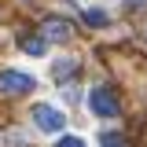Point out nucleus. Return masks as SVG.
Returning <instances> with one entry per match:
<instances>
[{"instance_id": "obj_1", "label": "nucleus", "mask_w": 147, "mask_h": 147, "mask_svg": "<svg viewBox=\"0 0 147 147\" xmlns=\"http://www.w3.org/2000/svg\"><path fill=\"white\" fill-rule=\"evenodd\" d=\"M88 107L96 118H114L118 110H121V103H118V96H114V88H107V85H96V88L88 92Z\"/></svg>"}, {"instance_id": "obj_2", "label": "nucleus", "mask_w": 147, "mask_h": 147, "mask_svg": "<svg viewBox=\"0 0 147 147\" xmlns=\"http://www.w3.org/2000/svg\"><path fill=\"white\" fill-rule=\"evenodd\" d=\"M30 88H37V77H30V74H18V70H4L0 74V92L4 96H22Z\"/></svg>"}, {"instance_id": "obj_3", "label": "nucleus", "mask_w": 147, "mask_h": 147, "mask_svg": "<svg viewBox=\"0 0 147 147\" xmlns=\"http://www.w3.org/2000/svg\"><path fill=\"white\" fill-rule=\"evenodd\" d=\"M33 121H37V129H44V132H63V125H66L63 110H55L52 103H37L33 107Z\"/></svg>"}, {"instance_id": "obj_4", "label": "nucleus", "mask_w": 147, "mask_h": 147, "mask_svg": "<svg viewBox=\"0 0 147 147\" xmlns=\"http://www.w3.org/2000/svg\"><path fill=\"white\" fill-rule=\"evenodd\" d=\"M44 37H48V40H66V37H70V26L59 22V18H48V22H44Z\"/></svg>"}, {"instance_id": "obj_5", "label": "nucleus", "mask_w": 147, "mask_h": 147, "mask_svg": "<svg viewBox=\"0 0 147 147\" xmlns=\"http://www.w3.org/2000/svg\"><path fill=\"white\" fill-rule=\"evenodd\" d=\"M18 44H22V52H26V55H44V48H48L40 33H33V37H22Z\"/></svg>"}, {"instance_id": "obj_6", "label": "nucleus", "mask_w": 147, "mask_h": 147, "mask_svg": "<svg viewBox=\"0 0 147 147\" xmlns=\"http://www.w3.org/2000/svg\"><path fill=\"white\" fill-rule=\"evenodd\" d=\"M85 22H88V26H103L107 15H103V11H85Z\"/></svg>"}, {"instance_id": "obj_7", "label": "nucleus", "mask_w": 147, "mask_h": 147, "mask_svg": "<svg viewBox=\"0 0 147 147\" xmlns=\"http://www.w3.org/2000/svg\"><path fill=\"white\" fill-rule=\"evenodd\" d=\"M55 147H85V140H81V136H63Z\"/></svg>"}, {"instance_id": "obj_8", "label": "nucleus", "mask_w": 147, "mask_h": 147, "mask_svg": "<svg viewBox=\"0 0 147 147\" xmlns=\"http://www.w3.org/2000/svg\"><path fill=\"white\" fill-rule=\"evenodd\" d=\"M74 63H55V77H63V74H70Z\"/></svg>"}, {"instance_id": "obj_9", "label": "nucleus", "mask_w": 147, "mask_h": 147, "mask_svg": "<svg viewBox=\"0 0 147 147\" xmlns=\"http://www.w3.org/2000/svg\"><path fill=\"white\" fill-rule=\"evenodd\" d=\"M129 4H132V7H144V4H147V0H129Z\"/></svg>"}]
</instances>
